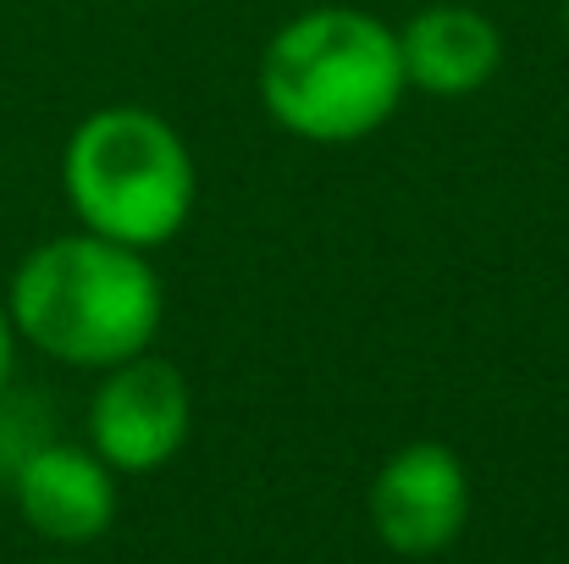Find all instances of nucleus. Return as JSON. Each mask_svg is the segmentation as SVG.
Listing matches in <instances>:
<instances>
[{"label": "nucleus", "instance_id": "obj_2", "mask_svg": "<svg viewBox=\"0 0 569 564\" xmlns=\"http://www.w3.org/2000/svg\"><path fill=\"white\" fill-rule=\"evenodd\" d=\"M403 89L398 33L349 6L293 17L260 61V100L271 122L310 145H355L377 133L398 111Z\"/></svg>", "mask_w": 569, "mask_h": 564}, {"label": "nucleus", "instance_id": "obj_3", "mask_svg": "<svg viewBox=\"0 0 569 564\" xmlns=\"http://www.w3.org/2000/svg\"><path fill=\"white\" fill-rule=\"evenodd\" d=\"M61 184L89 232L128 249L167 244L193 210V161L167 117L106 106L78 122L61 156Z\"/></svg>", "mask_w": 569, "mask_h": 564}, {"label": "nucleus", "instance_id": "obj_7", "mask_svg": "<svg viewBox=\"0 0 569 564\" xmlns=\"http://www.w3.org/2000/svg\"><path fill=\"white\" fill-rule=\"evenodd\" d=\"M398 56L415 89L453 100V95H476L498 72L503 33L470 6H431L398 33Z\"/></svg>", "mask_w": 569, "mask_h": 564}, {"label": "nucleus", "instance_id": "obj_9", "mask_svg": "<svg viewBox=\"0 0 569 564\" xmlns=\"http://www.w3.org/2000/svg\"><path fill=\"white\" fill-rule=\"evenodd\" d=\"M565 28H569V0H565Z\"/></svg>", "mask_w": 569, "mask_h": 564}, {"label": "nucleus", "instance_id": "obj_6", "mask_svg": "<svg viewBox=\"0 0 569 564\" xmlns=\"http://www.w3.org/2000/svg\"><path fill=\"white\" fill-rule=\"evenodd\" d=\"M11 493H17V509L22 521L50 537V543H94L111 532L117 521V482H111V465L89 448H72V443H39L17 459L11 471Z\"/></svg>", "mask_w": 569, "mask_h": 564}, {"label": "nucleus", "instance_id": "obj_4", "mask_svg": "<svg viewBox=\"0 0 569 564\" xmlns=\"http://www.w3.org/2000/svg\"><path fill=\"white\" fill-rule=\"evenodd\" d=\"M189 382L178 366L133 355L100 382L94 404H89V437L94 454L122 471V476H144L161 471L183 437H189Z\"/></svg>", "mask_w": 569, "mask_h": 564}, {"label": "nucleus", "instance_id": "obj_5", "mask_svg": "<svg viewBox=\"0 0 569 564\" xmlns=\"http://www.w3.org/2000/svg\"><path fill=\"white\" fill-rule=\"evenodd\" d=\"M470 521V476L448 443L398 448L371 482V526L398 560H431Z\"/></svg>", "mask_w": 569, "mask_h": 564}, {"label": "nucleus", "instance_id": "obj_8", "mask_svg": "<svg viewBox=\"0 0 569 564\" xmlns=\"http://www.w3.org/2000/svg\"><path fill=\"white\" fill-rule=\"evenodd\" d=\"M11 355H17V327L0 305V398H6V382H11Z\"/></svg>", "mask_w": 569, "mask_h": 564}, {"label": "nucleus", "instance_id": "obj_1", "mask_svg": "<svg viewBox=\"0 0 569 564\" xmlns=\"http://www.w3.org/2000/svg\"><path fill=\"white\" fill-rule=\"evenodd\" d=\"M161 310L167 299L150 260L100 232L50 238L22 255L6 299L17 338L89 372H111L144 355L161 333Z\"/></svg>", "mask_w": 569, "mask_h": 564}, {"label": "nucleus", "instance_id": "obj_10", "mask_svg": "<svg viewBox=\"0 0 569 564\" xmlns=\"http://www.w3.org/2000/svg\"><path fill=\"white\" fill-rule=\"evenodd\" d=\"M50 564H61V560H50Z\"/></svg>", "mask_w": 569, "mask_h": 564}]
</instances>
